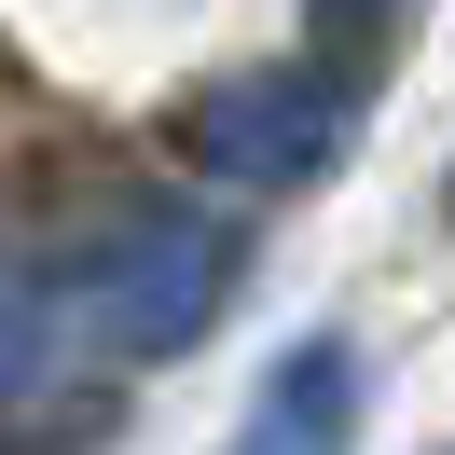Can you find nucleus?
I'll list each match as a JSON object with an SVG mask.
<instances>
[{
  "mask_svg": "<svg viewBox=\"0 0 455 455\" xmlns=\"http://www.w3.org/2000/svg\"><path fill=\"white\" fill-rule=\"evenodd\" d=\"M42 276H56L84 359L124 372V359H180V345H207V317H221L235 276H249V235H235L221 207L152 194V207H111V221H97L69 262H42Z\"/></svg>",
  "mask_w": 455,
  "mask_h": 455,
  "instance_id": "f257e3e1",
  "label": "nucleus"
},
{
  "mask_svg": "<svg viewBox=\"0 0 455 455\" xmlns=\"http://www.w3.org/2000/svg\"><path fill=\"white\" fill-rule=\"evenodd\" d=\"M359 124V69L345 56H290V69H235L194 97V166L235 194H304Z\"/></svg>",
  "mask_w": 455,
  "mask_h": 455,
  "instance_id": "f03ea898",
  "label": "nucleus"
},
{
  "mask_svg": "<svg viewBox=\"0 0 455 455\" xmlns=\"http://www.w3.org/2000/svg\"><path fill=\"white\" fill-rule=\"evenodd\" d=\"M345 442H359V345H345V331H304V345L249 387L235 455H345Z\"/></svg>",
  "mask_w": 455,
  "mask_h": 455,
  "instance_id": "7ed1b4c3",
  "label": "nucleus"
},
{
  "mask_svg": "<svg viewBox=\"0 0 455 455\" xmlns=\"http://www.w3.org/2000/svg\"><path fill=\"white\" fill-rule=\"evenodd\" d=\"M387 28H400V0H317V42H331L345 69H359V56H372Z\"/></svg>",
  "mask_w": 455,
  "mask_h": 455,
  "instance_id": "20e7f679",
  "label": "nucleus"
}]
</instances>
